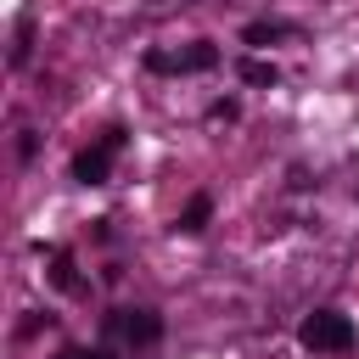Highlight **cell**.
<instances>
[{
	"instance_id": "1",
	"label": "cell",
	"mask_w": 359,
	"mask_h": 359,
	"mask_svg": "<svg viewBox=\"0 0 359 359\" xmlns=\"http://www.w3.org/2000/svg\"><path fill=\"white\" fill-rule=\"evenodd\" d=\"M297 337H303V348H314V353H348V348H353V320L337 314V309H314Z\"/></svg>"
},
{
	"instance_id": "2",
	"label": "cell",
	"mask_w": 359,
	"mask_h": 359,
	"mask_svg": "<svg viewBox=\"0 0 359 359\" xmlns=\"http://www.w3.org/2000/svg\"><path fill=\"white\" fill-rule=\"evenodd\" d=\"M118 146H123V129L112 123L95 146H84L79 157H73V180L79 185H107V174H112V157H118Z\"/></svg>"
},
{
	"instance_id": "3",
	"label": "cell",
	"mask_w": 359,
	"mask_h": 359,
	"mask_svg": "<svg viewBox=\"0 0 359 359\" xmlns=\"http://www.w3.org/2000/svg\"><path fill=\"white\" fill-rule=\"evenodd\" d=\"M213 62H219V50H213L208 39L185 45V50H146V67H151V73H208Z\"/></svg>"
},
{
	"instance_id": "4",
	"label": "cell",
	"mask_w": 359,
	"mask_h": 359,
	"mask_svg": "<svg viewBox=\"0 0 359 359\" xmlns=\"http://www.w3.org/2000/svg\"><path fill=\"white\" fill-rule=\"evenodd\" d=\"M107 331H123L129 348H151L163 337V314L157 309H118V314H107Z\"/></svg>"
},
{
	"instance_id": "5",
	"label": "cell",
	"mask_w": 359,
	"mask_h": 359,
	"mask_svg": "<svg viewBox=\"0 0 359 359\" xmlns=\"http://www.w3.org/2000/svg\"><path fill=\"white\" fill-rule=\"evenodd\" d=\"M208 219H213V196L202 191V196H191V202H185V213L174 219V230H185V236H196V230H208Z\"/></svg>"
},
{
	"instance_id": "6",
	"label": "cell",
	"mask_w": 359,
	"mask_h": 359,
	"mask_svg": "<svg viewBox=\"0 0 359 359\" xmlns=\"http://www.w3.org/2000/svg\"><path fill=\"white\" fill-rule=\"evenodd\" d=\"M50 280H56V286H62V292H73V286H79V275H73V258H67V252H62V247H56V252H50Z\"/></svg>"
},
{
	"instance_id": "7",
	"label": "cell",
	"mask_w": 359,
	"mask_h": 359,
	"mask_svg": "<svg viewBox=\"0 0 359 359\" xmlns=\"http://www.w3.org/2000/svg\"><path fill=\"white\" fill-rule=\"evenodd\" d=\"M241 79H247V84H275L280 73H275V62H258V56H247V62H241Z\"/></svg>"
},
{
	"instance_id": "8",
	"label": "cell",
	"mask_w": 359,
	"mask_h": 359,
	"mask_svg": "<svg viewBox=\"0 0 359 359\" xmlns=\"http://www.w3.org/2000/svg\"><path fill=\"white\" fill-rule=\"evenodd\" d=\"M280 34H286V22H247L241 39H247V45H269V39H280Z\"/></svg>"
},
{
	"instance_id": "9",
	"label": "cell",
	"mask_w": 359,
	"mask_h": 359,
	"mask_svg": "<svg viewBox=\"0 0 359 359\" xmlns=\"http://www.w3.org/2000/svg\"><path fill=\"white\" fill-rule=\"evenodd\" d=\"M73 359H112V348H84V353H73Z\"/></svg>"
}]
</instances>
